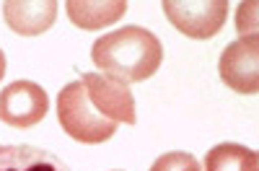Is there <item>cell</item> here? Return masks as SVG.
Returning a JSON list of instances; mask_svg holds the SVG:
<instances>
[{"instance_id":"6da1fadb","label":"cell","mask_w":259,"mask_h":171,"mask_svg":"<svg viewBox=\"0 0 259 171\" xmlns=\"http://www.w3.org/2000/svg\"><path fill=\"white\" fill-rule=\"evenodd\" d=\"M0 171H73L60 156L39 145H0Z\"/></svg>"}]
</instances>
